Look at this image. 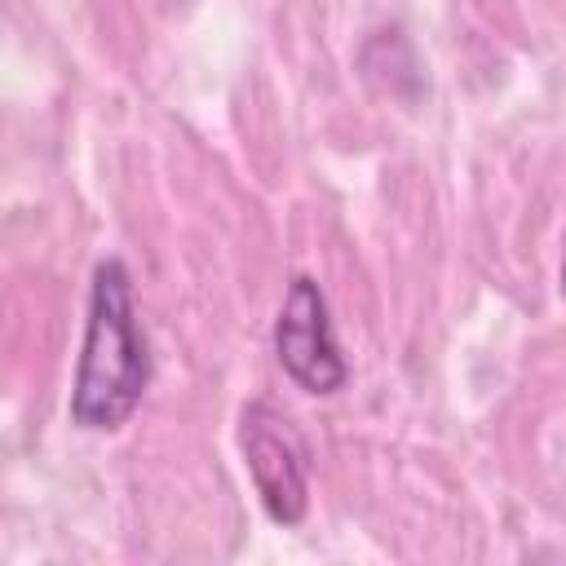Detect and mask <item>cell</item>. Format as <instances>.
<instances>
[{"instance_id": "cell-4", "label": "cell", "mask_w": 566, "mask_h": 566, "mask_svg": "<svg viewBox=\"0 0 566 566\" xmlns=\"http://www.w3.org/2000/svg\"><path fill=\"white\" fill-rule=\"evenodd\" d=\"M562 296H566V256H562Z\"/></svg>"}, {"instance_id": "cell-3", "label": "cell", "mask_w": 566, "mask_h": 566, "mask_svg": "<svg viewBox=\"0 0 566 566\" xmlns=\"http://www.w3.org/2000/svg\"><path fill=\"white\" fill-rule=\"evenodd\" d=\"M274 354L287 380L314 398L340 394L349 380V363L332 332V310L323 287L310 274H296L287 283V296L274 318Z\"/></svg>"}, {"instance_id": "cell-1", "label": "cell", "mask_w": 566, "mask_h": 566, "mask_svg": "<svg viewBox=\"0 0 566 566\" xmlns=\"http://www.w3.org/2000/svg\"><path fill=\"white\" fill-rule=\"evenodd\" d=\"M150 385V345L137 323L133 279L124 261H102L88 287L84 345L71 385V420L88 433L119 429Z\"/></svg>"}, {"instance_id": "cell-2", "label": "cell", "mask_w": 566, "mask_h": 566, "mask_svg": "<svg viewBox=\"0 0 566 566\" xmlns=\"http://www.w3.org/2000/svg\"><path fill=\"white\" fill-rule=\"evenodd\" d=\"M239 447L265 513L279 526H296L310 513V455L296 424L270 402H248L239 416Z\"/></svg>"}]
</instances>
